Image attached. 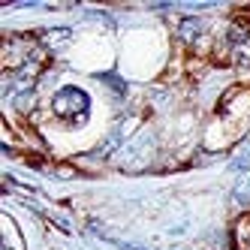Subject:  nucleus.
Returning a JSON list of instances; mask_svg holds the SVG:
<instances>
[{
  "mask_svg": "<svg viewBox=\"0 0 250 250\" xmlns=\"http://www.w3.org/2000/svg\"><path fill=\"white\" fill-rule=\"evenodd\" d=\"M232 199H235L238 205H244V208H250V172L238 178L235 190H232Z\"/></svg>",
  "mask_w": 250,
  "mask_h": 250,
  "instance_id": "obj_5",
  "label": "nucleus"
},
{
  "mask_svg": "<svg viewBox=\"0 0 250 250\" xmlns=\"http://www.w3.org/2000/svg\"><path fill=\"white\" fill-rule=\"evenodd\" d=\"M175 37L181 40L184 45H190V48L199 51V45L208 42V24L202 19H181V21H178V27H175Z\"/></svg>",
  "mask_w": 250,
  "mask_h": 250,
  "instance_id": "obj_2",
  "label": "nucleus"
},
{
  "mask_svg": "<svg viewBox=\"0 0 250 250\" xmlns=\"http://www.w3.org/2000/svg\"><path fill=\"white\" fill-rule=\"evenodd\" d=\"M232 241H235V250H250V214L238 217L235 229H232Z\"/></svg>",
  "mask_w": 250,
  "mask_h": 250,
  "instance_id": "obj_4",
  "label": "nucleus"
},
{
  "mask_svg": "<svg viewBox=\"0 0 250 250\" xmlns=\"http://www.w3.org/2000/svg\"><path fill=\"white\" fill-rule=\"evenodd\" d=\"M87 112H91V97L76 84H66L51 97V115L61 118V121L82 124V121H87Z\"/></svg>",
  "mask_w": 250,
  "mask_h": 250,
  "instance_id": "obj_1",
  "label": "nucleus"
},
{
  "mask_svg": "<svg viewBox=\"0 0 250 250\" xmlns=\"http://www.w3.org/2000/svg\"><path fill=\"white\" fill-rule=\"evenodd\" d=\"M9 103H12V109L19 115H30L33 105H37V91H33V87H21V91H15L9 97Z\"/></svg>",
  "mask_w": 250,
  "mask_h": 250,
  "instance_id": "obj_3",
  "label": "nucleus"
},
{
  "mask_svg": "<svg viewBox=\"0 0 250 250\" xmlns=\"http://www.w3.org/2000/svg\"><path fill=\"white\" fill-rule=\"evenodd\" d=\"M97 79H100L103 84H109V87H112V91H115L118 97H121V94H127V82H124L121 76H112V73H100Z\"/></svg>",
  "mask_w": 250,
  "mask_h": 250,
  "instance_id": "obj_6",
  "label": "nucleus"
}]
</instances>
